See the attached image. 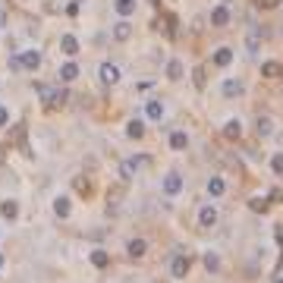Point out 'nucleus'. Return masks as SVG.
I'll return each mask as SVG.
<instances>
[{
	"mask_svg": "<svg viewBox=\"0 0 283 283\" xmlns=\"http://www.w3.org/2000/svg\"><path fill=\"white\" fill-rule=\"evenodd\" d=\"M38 94H41V101H44L47 107H60V104H66V94L63 88H54V85H47V82H38Z\"/></svg>",
	"mask_w": 283,
	"mask_h": 283,
	"instance_id": "1",
	"label": "nucleus"
},
{
	"mask_svg": "<svg viewBox=\"0 0 283 283\" xmlns=\"http://www.w3.org/2000/svg\"><path fill=\"white\" fill-rule=\"evenodd\" d=\"M189 268H192V261H189L186 252H176L173 258H170V277H173V280H186Z\"/></svg>",
	"mask_w": 283,
	"mask_h": 283,
	"instance_id": "2",
	"label": "nucleus"
},
{
	"mask_svg": "<svg viewBox=\"0 0 283 283\" xmlns=\"http://www.w3.org/2000/svg\"><path fill=\"white\" fill-rule=\"evenodd\" d=\"M148 164V158H129V161H123V167H120V179L123 183H129V179L139 173V167Z\"/></svg>",
	"mask_w": 283,
	"mask_h": 283,
	"instance_id": "3",
	"label": "nucleus"
},
{
	"mask_svg": "<svg viewBox=\"0 0 283 283\" xmlns=\"http://www.w3.org/2000/svg\"><path fill=\"white\" fill-rule=\"evenodd\" d=\"M199 227H202V230L217 227V208H214V204H204V208L199 211Z\"/></svg>",
	"mask_w": 283,
	"mask_h": 283,
	"instance_id": "4",
	"label": "nucleus"
},
{
	"mask_svg": "<svg viewBox=\"0 0 283 283\" xmlns=\"http://www.w3.org/2000/svg\"><path fill=\"white\" fill-rule=\"evenodd\" d=\"M211 25H214V29H227V25H230L227 3H220V6H214V10H211Z\"/></svg>",
	"mask_w": 283,
	"mask_h": 283,
	"instance_id": "5",
	"label": "nucleus"
},
{
	"mask_svg": "<svg viewBox=\"0 0 283 283\" xmlns=\"http://www.w3.org/2000/svg\"><path fill=\"white\" fill-rule=\"evenodd\" d=\"M98 76H101V82H104V85H117V82H120V70H117V63H101Z\"/></svg>",
	"mask_w": 283,
	"mask_h": 283,
	"instance_id": "6",
	"label": "nucleus"
},
{
	"mask_svg": "<svg viewBox=\"0 0 283 283\" xmlns=\"http://www.w3.org/2000/svg\"><path fill=\"white\" fill-rule=\"evenodd\" d=\"M164 192H167V195H179V192H183V176H179L176 170L164 176Z\"/></svg>",
	"mask_w": 283,
	"mask_h": 283,
	"instance_id": "7",
	"label": "nucleus"
},
{
	"mask_svg": "<svg viewBox=\"0 0 283 283\" xmlns=\"http://www.w3.org/2000/svg\"><path fill=\"white\" fill-rule=\"evenodd\" d=\"M145 252H148V243H145V239H129V245H126V255H129V258H145Z\"/></svg>",
	"mask_w": 283,
	"mask_h": 283,
	"instance_id": "8",
	"label": "nucleus"
},
{
	"mask_svg": "<svg viewBox=\"0 0 283 283\" xmlns=\"http://www.w3.org/2000/svg\"><path fill=\"white\" fill-rule=\"evenodd\" d=\"M211 60H214V66H220V70H224V66L233 63V50H230V47H217Z\"/></svg>",
	"mask_w": 283,
	"mask_h": 283,
	"instance_id": "9",
	"label": "nucleus"
},
{
	"mask_svg": "<svg viewBox=\"0 0 283 283\" xmlns=\"http://www.w3.org/2000/svg\"><path fill=\"white\" fill-rule=\"evenodd\" d=\"M261 38H264V32H261V29H252V32H248V38H245L248 54H258V50H261Z\"/></svg>",
	"mask_w": 283,
	"mask_h": 283,
	"instance_id": "10",
	"label": "nucleus"
},
{
	"mask_svg": "<svg viewBox=\"0 0 283 283\" xmlns=\"http://www.w3.org/2000/svg\"><path fill=\"white\" fill-rule=\"evenodd\" d=\"M19 63H22V70H38V66H41V54H38V50H25V54L19 57Z\"/></svg>",
	"mask_w": 283,
	"mask_h": 283,
	"instance_id": "11",
	"label": "nucleus"
},
{
	"mask_svg": "<svg viewBox=\"0 0 283 283\" xmlns=\"http://www.w3.org/2000/svg\"><path fill=\"white\" fill-rule=\"evenodd\" d=\"M88 258H91V264H94V268H98V271L110 268V252H104V248H94V252L88 255Z\"/></svg>",
	"mask_w": 283,
	"mask_h": 283,
	"instance_id": "12",
	"label": "nucleus"
},
{
	"mask_svg": "<svg viewBox=\"0 0 283 283\" xmlns=\"http://www.w3.org/2000/svg\"><path fill=\"white\" fill-rule=\"evenodd\" d=\"M60 50H63L66 57L79 54V41H76V35H63V38H60Z\"/></svg>",
	"mask_w": 283,
	"mask_h": 283,
	"instance_id": "13",
	"label": "nucleus"
},
{
	"mask_svg": "<svg viewBox=\"0 0 283 283\" xmlns=\"http://www.w3.org/2000/svg\"><path fill=\"white\" fill-rule=\"evenodd\" d=\"M114 38H117V41H129V38H132V25H129V19H120V22L114 25Z\"/></svg>",
	"mask_w": 283,
	"mask_h": 283,
	"instance_id": "14",
	"label": "nucleus"
},
{
	"mask_svg": "<svg viewBox=\"0 0 283 283\" xmlns=\"http://www.w3.org/2000/svg\"><path fill=\"white\" fill-rule=\"evenodd\" d=\"M170 148H173V151L189 148V135H186L183 129H173V132H170Z\"/></svg>",
	"mask_w": 283,
	"mask_h": 283,
	"instance_id": "15",
	"label": "nucleus"
},
{
	"mask_svg": "<svg viewBox=\"0 0 283 283\" xmlns=\"http://www.w3.org/2000/svg\"><path fill=\"white\" fill-rule=\"evenodd\" d=\"M145 114H148V120H161V117H164V104H161L158 98L145 101Z\"/></svg>",
	"mask_w": 283,
	"mask_h": 283,
	"instance_id": "16",
	"label": "nucleus"
},
{
	"mask_svg": "<svg viewBox=\"0 0 283 283\" xmlns=\"http://www.w3.org/2000/svg\"><path fill=\"white\" fill-rule=\"evenodd\" d=\"M224 192H227V183H224L220 176H211V179H208V195H211V199H220Z\"/></svg>",
	"mask_w": 283,
	"mask_h": 283,
	"instance_id": "17",
	"label": "nucleus"
},
{
	"mask_svg": "<svg viewBox=\"0 0 283 283\" xmlns=\"http://www.w3.org/2000/svg\"><path fill=\"white\" fill-rule=\"evenodd\" d=\"M261 76L264 79H277V76H283V66L277 60H268V63H261Z\"/></svg>",
	"mask_w": 283,
	"mask_h": 283,
	"instance_id": "18",
	"label": "nucleus"
},
{
	"mask_svg": "<svg viewBox=\"0 0 283 283\" xmlns=\"http://www.w3.org/2000/svg\"><path fill=\"white\" fill-rule=\"evenodd\" d=\"M70 211H73V204H70V199H66V195H60V199H54V214L57 217H70Z\"/></svg>",
	"mask_w": 283,
	"mask_h": 283,
	"instance_id": "19",
	"label": "nucleus"
},
{
	"mask_svg": "<svg viewBox=\"0 0 283 283\" xmlns=\"http://www.w3.org/2000/svg\"><path fill=\"white\" fill-rule=\"evenodd\" d=\"M126 135H129V139H142V135H145V123L139 117H132L129 123H126Z\"/></svg>",
	"mask_w": 283,
	"mask_h": 283,
	"instance_id": "20",
	"label": "nucleus"
},
{
	"mask_svg": "<svg viewBox=\"0 0 283 283\" xmlns=\"http://www.w3.org/2000/svg\"><path fill=\"white\" fill-rule=\"evenodd\" d=\"M224 135H227L230 142H233V139H239V135H243V123H239L236 117H233V120H227V123H224Z\"/></svg>",
	"mask_w": 283,
	"mask_h": 283,
	"instance_id": "21",
	"label": "nucleus"
},
{
	"mask_svg": "<svg viewBox=\"0 0 283 283\" xmlns=\"http://www.w3.org/2000/svg\"><path fill=\"white\" fill-rule=\"evenodd\" d=\"M255 129H258L261 139H268V135L274 132V120L271 117H258V120H255Z\"/></svg>",
	"mask_w": 283,
	"mask_h": 283,
	"instance_id": "22",
	"label": "nucleus"
},
{
	"mask_svg": "<svg viewBox=\"0 0 283 283\" xmlns=\"http://www.w3.org/2000/svg\"><path fill=\"white\" fill-rule=\"evenodd\" d=\"M243 94V82L239 79H227L224 82V98H239Z\"/></svg>",
	"mask_w": 283,
	"mask_h": 283,
	"instance_id": "23",
	"label": "nucleus"
},
{
	"mask_svg": "<svg viewBox=\"0 0 283 283\" xmlns=\"http://www.w3.org/2000/svg\"><path fill=\"white\" fill-rule=\"evenodd\" d=\"M60 79H63V82H76V79H79V66H76V63H63V66H60Z\"/></svg>",
	"mask_w": 283,
	"mask_h": 283,
	"instance_id": "24",
	"label": "nucleus"
},
{
	"mask_svg": "<svg viewBox=\"0 0 283 283\" xmlns=\"http://www.w3.org/2000/svg\"><path fill=\"white\" fill-rule=\"evenodd\" d=\"M114 10L126 19V16H132V13H135V0H114Z\"/></svg>",
	"mask_w": 283,
	"mask_h": 283,
	"instance_id": "25",
	"label": "nucleus"
},
{
	"mask_svg": "<svg viewBox=\"0 0 283 283\" xmlns=\"http://www.w3.org/2000/svg\"><path fill=\"white\" fill-rule=\"evenodd\" d=\"M0 214H3V217H10V220H16V217H19V204H16L13 199L3 202V204H0Z\"/></svg>",
	"mask_w": 283,
	"mask_h": 283,
	"instance_id": "26",
	"label": "nucleus"
},
{
	"mask_svg": "<svg viewBox=\"0 0 283 283\" xmlns=\"http://www.w3.org/2000/svg\"><path fill=\"white\" fill-rule=\"evenodd\" d=\"M167 79H183V63H179V60H170L167 63Z\"/></svg>",
	"mask_w": 283,
	"mask_h": 283,
	"instance_id": "27",
	"label": "nucleus"
},
{
	"mask_svg": "<svg viewBox=\"0 0 283 283\" xmlns=\"http://www.w3.org/2000/svg\"><path fill=\"white\" fill-rule=\"evenodd\" d=\"M248 208H252V211H258V214H264V211L271 208V202H264L261 195H255V199H248Z\"/></svg>",
	"mask_w": 283,
	"mask_h": 283,
	"instance_id": "28",
	"label": "nucleus"
},
{
	"mask_svg": "<svg viewBox=\"0 0 283 283\" xmlns=\"http://www.w3.org/2000/svg\"><path fill=\"white\" fill-rule=\"evenodd\" d=\"M204 268H208L211 274H217V271H220V258H217L214 252H204Z\"/></svg>",
	"mask_w": 283,
	"mask_h": 283,
	"instance_id": "29",
	"label": "nucleus"
},
{
	"mask_svg": "<svg viewBox=\"0 0 283 283\" xmlns=\"http://www.w3.org/2000/svg\"><path fill=\"white\" fill-rule=\"evenodd\" d=\"M192 82H195V88H204V66H195V73H192Z\"/></svg>",
	"mask_w": 283,
	"mask_h": 283,
	"instance_id": "30",
	"label": "nucleus"
},
{
	"mask_svg": "<svg viewBox=\"0 0 283 283\" xmlns=\"http://www.w3.org/2000/svg\"><path fill=\"white\" fill-rule=\"evenodd\" d=\"M271 170H274L277 176H283V154H280V151H277V154L271 158Z\"/></svg>",
	"mask_w": 283,
	"mask_h": 283,
	"instance_id": "31",
	"label": "nucleus"
},
{
	"mask_svg": "<svg viewBox=\"0 0 283 283\" xmlns=\"http://www.w3.org/2000/svg\"><path fill=\"white\" fill-rule=\"evenodd\" d=\"M277 3H280V0H255V6H258V10H274Z\"/></svg>",
	"mask_w": 283,
	"mask_h": 283,
	"instance_id": "32",
	"label": "nucleus"
},
{
	"mask_svg": "<svg viewBox=\"0 0 283 283\" xmlns=\"http://www.w3.org/2000/svg\"><path fill=\"white\" fill-rule=\"evenodd\" d=\"M6 123H10V110H6L3 104H0V129H3Z\"/></svg>",
	"mask_w": 283,
	"mask_h": 283,
	"instance_id": "33",
	"label": "nucleus"
},
{
	"mask_svg": "<svg viewBox=\"0 0 283 283\" xmlns=\"http://www.w3.org/2000/svg\"><path fill=\"white\" fill-rule=\"evenodd\" d=\"M76 189H79V192H85V195H88V189H91V186H88V179H76Z\"/></svg>",
	"mask_w": 283,
	"mask_h": 283,
	"instance_id": "34",
	"label": "nucleus"
},
{
	"mask_svg": "<svg viewBox=\"0 0 283 283\" xmlns=\"http://www.w3.org/2000/svg\"><path fill=\"white\" fill-rule=\"evenodd\" d=\"M0 29H6V13L0 10Z\"/></svg>",
	"mask_w": 283,
	"mask_h": 283,
	"instance_id": "35",
	"label": "nucleus"
},
{
	"mask_svg": "<svg viewBox=\"0 0 283 283\" xmlns=\"http://www.w3.org/2000/svg\"><path fill=\"white\" fill-rule=\"evenodd\" d=\"M280 271H283V255H280V261H277V274H280Z\"/></svg>",
	"mask_w": 283,
	"mask_h": 283,
	"instance_id": "36",
	"label": "nucleus"
},
{
	"mask_svg": "<svg viewBox=\"0 0 283 283\" xmlns=\"http://www.w3.org/2000/svg\"><path fill=\"white\" fill-rule=\"evenodd\" d=\"M271 283H283V277H274V280H271Z\"/></svg>",
	"mask_w": 283,
	"mask_h": 283,
	"instance_id": "37",
	"label": "nucleus"
},
{
	"mask_svg": "<svg viewBox=\"0 0 283 283\" xmlns=\"http://www.w3.org/2000/svg\"><path fill=\"white\" fill-rule=\"evenodd\" d=\"M0 268H3V255H0Z\"/></svg>",
	"mask_w": 283,
	"mask_h": 283,
	"instance_id": "38",
	"label": "nucleus"
},
{
	"mask_svg": "<svg viewBox=\"0 0 283 283\" xmlns=\"http://www.w3.org/2000/svg\"><path fill=\"white\" fill-rule=\"evenodd\" d=\"M280 35H283V22H280Z\"/></svg>",
	"mask_w": 283,
	"mask_h": 283,
	"instance_id": "39",
	"label": "nucleus"
}]
</instances>
